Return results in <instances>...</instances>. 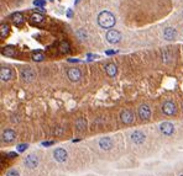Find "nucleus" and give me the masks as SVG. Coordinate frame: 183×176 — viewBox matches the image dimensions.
Returning a JSON list of instances; mask_svg holds the SVG:
<instances>
[{"mask_svg": "<svg viewBox=\"0 0 183 176\" xmlns=\"http://www.w3.org/2000/svg\"><path fill=\"white\" fill-rule=\"evenodd\" d=\"M58 49H60V52H61V53H68V52L71 51V46H69V43H68V42L63 41V42H61V43H60Z\"/></svg>", "mask_w": 183, "mask_h": 176, "instance_id": "nucleus-22", "label": "nucleus"}, {"mask_svg": "<svg viewBox=\"0 0 183 176\" xmlns=\"http://www.w3.org/2000/svg\"><path fill=\"white\" fill-rule=\"evenodd\" d=\"M115 53H116V51H106L108 55H112V54H115Z\"/></svg>", "mask_w": 183, "mask_h": 176, "instance_id": "nucleus-28", "label": "nucleus"}, {"mask_svg": "<svg viewBox=\"0 0 183 176\" xmlns=\"http://www.w3.org/2000/svg\"><path fill=\"white\" fill-rule=\"evenodd\" d=\"M21 76H22V79L26 81V83H31L32 80H35V78H36V73L32 68H25L22 69L21 71Z\"/></svg>", "mask_w": 183, "mask_h": 176, "instance_id": "nucleus-6", "label": "nucleus"}, {"mask_svg": "<svg viewBox=\"0 0 183 176\" xmlns=\"http://www.w3.org/2000/svg\"><path fill=\"white\" fill-rule=\"evenodd\" d=\"M160 131H161L164 135H172V134L174 133V127H173V125L170 123V122H163V123H161V126H160Z\"/></svg>", "mask_w": 183, "mask_h": 176, "instance_id": "nucleus-9", "label": "nucleus"}, {"mask_svg": "<svg viewBox=\"0 0 183 176\" xmlns=\"http://www.w3.org/2000/svg\"><path fill=\"white\" fill-rule=\"evenodd\" d=\"M121 40V35L119 31L116 30H110L108 33H106V41L112 45H115V43H119Z\"/></svg>", "mask_w": 183, "mask_h": 176, "instance_id": "nucleus-2", "label": "nucleus"}, {"mask_svg": "<svg viewBox=\"0 0 183 176\" xmlns=\"http://www.w3.org/2000/svg\"><path fill=\"white\" fill-rule=\"evenodd\" d=\"M98 24L103 28H110L116 24L115 16L109 11H102L98 15Z\"/></svg>", "mask_w": 183, "mask_h": 176, "instance_id": "nucleus-1", "label": "nucleus"}, {"mask_svg": "<svg viewBox=\"0 0 183 176\" xmlns=\"http://www.w3.org/2000/svg\"><path fill=\"white\" fill-rule=\"evenodd\" d=\"M52 144H53V142H43V143H42L43 147H50V145H52Z\"/></svg>", "mask_w": 183, "mask_h": 176, "instance_id": "nucleus-27", "label": "nucleus"}, {"mask_svg": "<svg viewBox=\"0 0 183 176\" xmlns=\"http://www.w3.org/2000/svg\"><path fill=\"white\" fill-rule=\"evenodd\" d=\"M134 118H135V116L134 113L130 111V110H124L121 113H120V120L125 125H130L134 122Z\"/></svg>", "mask_w": 183, "mask_h": 176, "instance_id": "nucleus-5", "label": "nucleus"}, {"mask_svg": "<svg viewBox=\"0 0 183 176\" xmlns=\"http://www.w3.org/2000/svg\"><path fill=\"white\" fill-rule=\"evenodd\" d=\"M105 71L110 78H114L118 74V67L114 63H109V64L105 65Z\"/></svg>", "mask_w": 183, "mask_h": 176, "instance_id": "nucleus-16", "label": "nucleus"}, {"mask_svg": "<svg viewBox=\"0 0 183 176\" xmlns=\"http://www.w3.org/2000/svg\"><path fill=\"white\" fill-rule=\"evenodd\" d=\"M15 138H16V133L12 129H5L3 132V134H2V139L5 143H11Z\"/></svg>", "mask_w": 183, "mask_h": 176, "instance_id": "nucleus-10", "label": "nucleus"}, {"mask_svg": "<svg viewBox=\"0 0 183 176\" xmlns=\"http://www.w3.org/2000/svg\"><path fill=\"white\" fill-rule=\"evenodd\" d=\"M181 176H183V175H181Z\"/></svg>", "mask_w": 183, "mask_h": 176, "instance_id": "nucleus-30", "label": "nucleus"}, {"mask_svg": "<svg viewBox=\"0 0 183 176\" xmlns=\"http://www.w3.org/2000/svg\"><path fill=\"white\" fill-rule=\"evenodd\" d=\"M12 21L15 25H21L24 21H25V18H24V15L21 12H15L12 15Z\"/></svg>", "mask_w": 183, "mask_h": 176, "instance_id": "nucleus-19", "label": "nucleus"}, {"mask_svg": "<svg viewBox=\"0 0 183 176\" xmlns=\"http://www.w3.org/2000/svg\"><path fill=\"white\" fill-rule=\"evenodd\" d=\"M27 144H19V145H17V150H19V151H25L26 149H27Z\"/></svg>", "mask_w": 183, "mask_h": 176, "instance_id": "nucleus-25", "label": "nucleus"}, {"mask_svg": "<svg viewBox=\"0 0 183 176\" xmlns=\"http://www.w3.org/2000/svg\"><path fill=\"white\" fill-rule=\"evenodd\" d=\"M67 76L71 81H78L82 76V73L78 68H69L67 71Z\"/></svg>", "mask_w": 183, "mask_h": 176, "instance_id": "nucleus-7", "label": "nucleus"}, {"mask_svg": "<svg viewBox=\"0 0 183 176\" xmlns=\"http://www.w3.org/2000/svg\"><path fill=\"white\" fill-rule=\"evenodd\" d=\"M162 111H163L164 115H167V116L176 115V112H177L176 104L173 101H166V102L163 104V106H162Z\"/></svg>", "mask_w": 183, "mask_h": 176, "instance_id": "nucleus-3", "label": "nucleus"}, {"mask_svg": "<svg viewBox=\"0 0 183 176\" xmlns=\"http://www.w3.org/2000/svg\"><path fill=\"white\" fill-rule=\"evenodd\" d=\"M9 30H10V27H9V25H8V24H2V26H0V32H2V38H4V37H6V36H8V33H9Z\"/></svg>", "mask_w": 183, "mask_h": 176, "instance_id": "nucleus-23", "label": "nucleus"}, {"mask_svg": "<svg viewBox=\"0 0 183 176\" xmlns=\"http://www.w3.org/2000/svg\"><path fill=\"white\" fill-rule=\"evenodd\" d=\"M87 127V121L83 118V117H79V118L76 121V128L79 131V132H83Z\"/></svg>", "mask_w": 183, "mask_h": 176, "instance_id": "nucleus-20", "label": "nucleus"}, {"mask_svg": "<svg viewBox=\"0 0 183 176\" xmlns=\"http://www.w3.org/2000/svg\"><path fill=\"white\" fill-rule=\"evenodd\" d=\"M145 134L140 131H135L133 134H131V141L135 143V144H142L145 142Z\"/></svg>", "mask_w": 183, "mask_h": 176, "instance_id": "nucleus-14", "label": "nucleus"}, {"mask_svg": "<svg viewBox=\"0 0 183 176\" xmlns=\"http://www.w3.org/2000/svg\"><path fill=\"white\" fill-rule=\"evenodd\" d=\"M31 58H32V61H33V62H42V61L45 59V55H43L42 52L37 51V52H33V53H32Z\"/></svg>", "mask_w": 183, "mask_h": 176, "instance_id": "nucleus-21", "label": "nucleus"}, {"mask_svg": "<svg viewBox=\"0 0 183 176\" xmlns=\"http://www.w3.org/2000/svg\"><path fill=\"white\" fill-rule=\"evenodd\" d=\"M42 21H43V16L41 14H33L30 18V22L32 25H40Z\"/></svg>", "mask_w": 183, "mask_h": 176, "instance_id": "nucleus-17", "label": "nucleus"}, {"mask_svg": "<svg viewBox=\"0 0 183 176\" xmlns=\"http://www.w3.org/2000/svg\"><path fill=\"white\" fill-rule=\"evenodd\" d=\"M2 53H3V55H5V57H14L15 53H16V51H15V47H12V46H6V47L3 48Z\"/></svg>", "mask_w": 183, "mask_h": 176, "instance_id": "nucleus-18", "label": "nucleus"}, {"mask_svg": "<svg viewBox=\"0 0 183 176\" xmlns=\"http://www.w3.org/2000/svg\"><path fill=\"white\" fill-rule=\"evenodd\" d=\"M25 165L27 166V168H30V169H33V168H36L37 166V164H39V159H37V156H35V155H27L26 158H25Z\"/></svg>", "mask_w": 183, "mask_h": 176, "instance_id": "nucleus-13", "label": "nucleus"}, {"mask_svg": "<svg viewBox=\"0 0 183 176\" xmlns=\"http://www.w3.org/2000/svg\"><path fill=\"white\" fill-rule=\"evenodd\" d=\"M0 78H2L3 81H9L14 78V71L10 68L3 67L2 69H0Z\"/></svg>", "mask_w": 183, "mask_h": 176, "instance_id": "nucleus-8", "label": "nucleus"}, {"mask_svg": "<svg viewBox=\"0 0 183 176\" xmlns=\"http://www.w3.org/2000/svg\"><path fill=\"white\" fill-rule=\"evenodd\" d=\"M53 156L58 163H63V161L67 160V151L62 148H57L53 153Z\"/></svg>", "mask_w": 183, "mask_h": 176, "instance_id": "nucleus-11", "label": "nucleus"}, {"mask_svg": "<svg viewBox=\"0 0 183 176\" xmlns=\"http://www.w3.org/2000/svg\"><path fill=\"white\" fill-rule=\"evenodd\" d=\"M137 115L142 120V121H147L150 117H151V110L147 105H141L139 107V111H137Z\"/></svg>", "mask_w": 183, "mask_h": 176, "instance_id": "nucleus-4", "label": "nucleus"}, {"mask_svg": "<svg viewBox=\"0 0 183 176\" xmlns=\"http://www.w3.org/2000/svg\"><path fill=\"white\" fill-rule=\"evenodd\" d=\"M33 5H35V6H39V8L45 6V5H46V0H35Z\"/></svg>", "mask_w": 183, "mask_h": 176, "instance_id": "nucleus-24", "label": "nucleus"}, {"mask_svg": "<svg viewBox=\"0 0 183 176\" xmlns=\"http://www.w3.org/2000/svg\"><path fill=\"white\" fill-rule=\"evenodd\" d=\"M9 156H11V158H16V156H17V153H9Z\"/></svg>", "mask_w": 183, "mask_h": 176, "instance_id": "nucleus-29", "label": "nucleus"}, {"mask_svg": "<svg viewBox=\"0 0 183 176\" xmlns=\"http://www.w3.org/2000/svg\"><path fill=\"white\" fill-rule=\"evenodd\" d=\"M176 36H177V31H176L174 28H172V27H167L166 30H164V32H163V37H164V40H167V41H172V40H174Z\"/></svg>", "mask_w": 183, "mask_h": 176, "instance_id": "nucleus-15", "label": "nucleus"}, {"mask_svg": "<svg viewBox=\"0 0 183 176\" xmlns=\"http://www.w3.org/2000/svg\"><path fill=\"white\" fill-rule=\"evenodd\" d=\"M113 139L109 138V137H104V138H102L99 141V147L103 149V150H109L113 148Z\"/></svg>", "mask_w": 183, "mask_h": 176, "instance_id": "nucleus-12", "label": "nucleus"}, {"mask_svg": "<svg viewBox=\"0 0 183 176\" xmlns=\"http://www.w3.org/2000/svg\"><path fill=\"white\" fill-rule=\"evenodd\" d=\"M6 176H20V175H19V171H16V170H10V171L6 174Z\"/></svg>", "mask_w": 183, "mask_h": 176, "instance_id": "nucleus-26", "label": "nucleus"}]
</instances>
